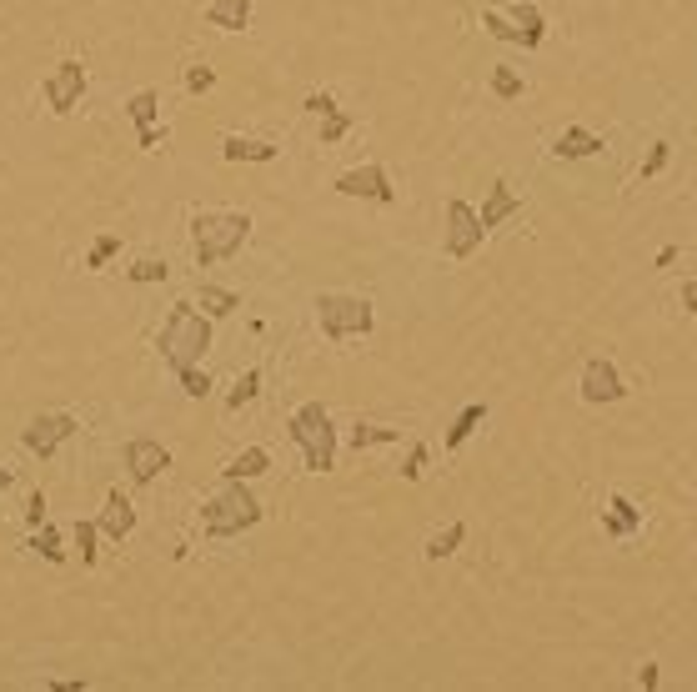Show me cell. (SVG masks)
Masks as SVG:
<instances>
[{
  "instance_id": "6da1fadb",
  "label": "cell",
  "mask_w": 697,
  "mask_h": 692,
  "mask_svg": "<svg viewBox=\"0 0 697 692\" xmlns=\"http://www.w3.org/2000/svg\"><path fill=\"white\" fill-rule=\"evenodd\" d=\"M156 352L171 372H186V367H201V357L211 352V316L196 311V301H176L161 321V336H156Z\"/></svg>"
},
{
  "instance_id": "7a4b0ae2",
  "label": "cell",
  "mask_w": 697,
  "mask_h": 692,
  "mask_svg": "<svg viewBox=\"0 0 697 692\" xmlns=\"http://www.w3.org/2000/svg\"><path fill=\"white\" fill-rule=\"evenodd\" d=\"M251 236V216L246 211H196L191 216V256L196 266H216L231 261Z\"/></svg>"
},
{
  "instance_id": "3957f363",
  "label": "cell",
  "mask_w": 697,
  "mask_h": 692,
  "mask_svg": "<svg viewBox=\"0 0 697 692\" xmlns=\"http://www.w3.org/2000/svg\"><path fill=\"white\" fill-rule=\"evenodd\" d=\"M256 522H261V502L251 497L246 482H226V487L201 507L206 537H241V532H251Z\"/></svg>"
},
{
  "instance_id": "277c9868",
  "label": "cell",
  "mask_w": 697,
  "mask_h": 692,
  "mask_svg": "<svg viewBox=\"0 0 697 692\" xmlns=\"http://www.w3.org/2000/svg\"><path fill=\"white\" fill-rule=\"evenodd\" d=\"M286 432H291V442L301 447L306 472H331V467H336V427H331V417H326V407H321V402L296 407Z\"/></svg>"
},
{
  "instance_id": "5b68a950",
  "label": "cell",
  "mask_w": 697,
  "mask_h": 692,
  "mask_svg": "<svg viewBox=\"0 0 697 692\" xmlns=\"http://www.w3.org/2000/svg\"><path fill=\"white\" fill-rule=\"evenodd\" d=\"M316 326L326 341H352L377 326V311L367 296H346V291H321L316 296Z\"/></svg>"
},
{
  "instance_id": "8992f818",
  "label": "cell",
  "mask_w": 697,
  "mask_h": 692,
  "mask_svg": "<svg viewBox=\"0 0 697 692\" xmlns=\"http://www.w3.org/2000/svg\"><path fill=\"white\" fill-rule=\"evenodd\" d=\"M482 241H487L482 216H477L462 196H452V201H447V226H442V251H447L452 261H467L472 251H482Z\"/></svg>"
},
{
  "instance_id": "52a82bcc",
  "label": "cell",
  "mask_w": 697,
  "mask_h": 692,
  "mask_svg": "<svg viewBox=\"0 0 697 692\" xmlns=\"http://www.w3.org/2000/svg\"><path fill=\"white\" fill-rule=\"evenodd\" d=\"M76 432H81V422H76L71 412H41V417L21 432V442H26V452H36V457L46 462V457H56Z\"/></svg>"
},
{
  "instance_id": "ba28073f",
  "label": "cell",
  "mask_w": 697,
  "mask_h": 692,
  "mask_svg": "<svg viewBox=\"0 0 697 692\" xmlns=\"http://www.w3.org/2000/svg\"><path fill=\"white\" fill-rule=\"evenodd\" d=\"M336 191H341V196L377 201V206H392V201H397V186H392V176H387V166H382V161H367V166L341 171V176H336Z\"/></svg>"
},
{
  "instance_id": "9c48e42d",
  "label": "cell",
  "mask_w": 697,
  "mask_h": 692,
  "mask_svg": "<svg viewBox=\"0 0 697 692\" xmlns=\"http://www.w3.org/2000/svg\"><path fill=\"white\" fill-rule=\"evenodd\" d=\"M46 106L56 111V116H71L76 106H81V96H86V66L81 61H61L51 76H46Z\"/></svg>"
},
{
  "instance_id": "30bf717a",
  "label": "cell",
  "mask_w": 697,
  "mask_h": 692,
  "mask_svg": "<svg viewBox=\"0 0 697 692\" xmlns=\"http://www.w3.org/2000/svg\"><path fill=\"white\" fill-rule=\"evenodd\" d=\"M121 462H126V472H131L136 487H151V482L171 467V452H166L156 437H131V442L121 447Z\"/></svg>"
},
{
  "instance_id": "8fae6325",
  "label": "cell",
  "mask_w": 697,
  "mask_h": 692,
  "mask_svg": "<svg viewBox=\"0 0 697 692\" xmlns=\"http://www.w3.org/2000/svg\"><path fill=\"white\" fill-rule=\"evenodd\" d=\"M622 397H627L622 372H617L607 357H592V362L582 367V402H592V407H612V402H622Z\"/></svg>"
},
{
  "instance_id": "7c38bea8",
  "label": "cell",
  "mask_w": 697,
  "mask_h": 692,
  "mask_svg": "<svg viewBox=\"0 0 697 692\" xmlns=\"http://www.w3.org/2000/svg\"><path fill=\"white\" fill-rule=\"evenodd\" d=\"M96 527H101V537H111V542L131 537V532H136V507H131V497H126V492H111V497H106V512L96 517Z\"/></svg>"
},
{
  "instance_id": "4fadbf2b",
  "label": "cell",
  "mask_w": 697,
  "mask_h": 692,
  "mask_svg": "<svg viewBox=\"0 0 697 692\" xmlns=\"http://www.w3.org/2000/svg\"><path fill=\"white\" fill-rule=\"evenodd\" d=\"M517 211H522V196H517L507 181H492V191H487V201H482L477 216H482V226L492 231V226H502L507 216H517Z\"/></svg>"
},
{
  "instance_id": "5bb4252c",
  "label": "cell",
  "mask_w": 697,
  "mask_h": 692,
  "mask_svg": "<svg viewBox=\"0 0 697 692\" xmlns=\"http://www.w3.org/2000/svg\"><path fill=\"white\" fill-rule=\"evenodd\" d=\"M607 141L597 136V131H582V126H567L557 141H552V151L562 156V161H582V156H597Z\"/></svg>"
},
{
  "instance_id": "9a60e30c",
  "label": "cell",
  "mask_w": 697,
  "mask_h": 692,
  "mask_svg": "<svg viewBox=\"0 0 697 692\" xmlns=\"http://www.w3.org/2000/svg\"><path fill=\"white\" fill-rule=\"evenodd\" d=\"M206 26H216V31H246L251 26V0H211V6H206Z\"/></svg>"
},
{
  "instance_id": "2e32d148",
  "label": "cell",
  "mask_w": 697,
  "mask_h": 692,
  "mask_svg": "<svg viewBox=\"0 0 697 692\" xmlns=\"http://www.w3.org/2000/svg\"><path fill=\"white\" fill-rule=\"evenodd\" d=\"M221 156H226V161H251V166H266V161H276V156H281V146H271V141H246V136H226V141H221Z\"/></svg>"
},
{
  "instance_id": "e0dca14e",
  "label": "cell",
  "mask_w": 697,
  "mask_h": 692,
  "mask_svg": "<svg viewBox=\"0 0 697 692\" xmlns=\"http://www.w3.org/2000/svg\"><path fill=\"white\" fill-rule=\"evenodd\" d=\"M271 467V452L266 447H246V452H236L226 467H221V477L226 482H251V477H261Z\"/></svg>"
},
{
  "instance_id": "ac0fdd59",
  "label": "cell",
  "mask_w": 697,
  "mask_h": 692,
  "mask_svg": "<svg viewBox=\"0 0 697 692\" xmlns=\"http://www.w3.org/2000/svg\"><path fill=\"white\" fill-rule=\"evenodd\" d=\"M196 306H201L211 321H221V316H231V311L241 306V296H236V291H226V286H211V281H201V286H196Z\"/></svg>"
},
{
  "instance_id": "d6986e66",
  "label": "cell",
  "mask_w": 697,
  "mask_h": 692,
  "mask_svg": "<svg viewBox=\"0 0 697 692\" xmlns=\"http://www.w3.org/2000/svg\"><path fill=\"white\" fill-rule=\"evenodd\" d=\"M522 36H527V51H537L542 46V31H547V21H542V11L532 6V0H512V16H507Z\"/></svg>"
},
{
  "instance_id": "ffe728a7",
  "label": "cell",
  "mask_w": 697,
  "mask_h": 692,
  "mask_svg": "<svg viewBox=\"0 0 697 692\" xmlns=\"http://www.w3.org/2000/svg\"><path fill=\"white\" fill-rule=\"evenodd\" d=\"M482 422H487V402H467V407L457 412V422L447 427V447L457 452V447H462V442H467V437L482 427Z\"/></svg>"
},
{
  "instance_id": "44dd1931",
  "label": "cell",
  "mask_w": 697,
  "mask_h": 692,
  "mask_svg": "<svg viewBox=\"0 0 697 692\" xmlns=\"http://www.w3.org/2000/svg\"><path fill=\"white\" fill-rule=\"evenodd\" d=\"M126 116L136 121V131H141V126H156V116H161V91H151V86L136 91V96L126 101Z\"/></svg>"
},
{
  "instance_id": "7402d4cb",
  "label": "cell",
  "mask_w": 697,
  "mask_h": 692,
  "mask_svg": "<svg viewBox=\"0 0 697 692\" xmlns=\"http://www.w3.org/2000/svg\"><path fill=\"white\" fill-rule=\"evenodd\" d=\"M462 542H467V522H447V527L427 542V557H432V562H442V557H452Z\"/></svg>"
},
{
  "instance_id": "603a6c76",
  "label": "cell",
  "mask_w": 697,
  "mask_h": 692,
  "mask_svg": "<svg viewBox=\"0 0 697 692\" xmlns=\"http://www.w3.org/2000/svg\"><path fill=\"white\" fill-rule=\"evenodd\" d=\"M397 437H402L397 427H377V422H357V427H352V447H357V452L387 447V442H397Z\"/></svg>"
},
{
  "instance_id": "cb8c5ba5",
  "label": "cell",
  "mask_w": 697,
  "mask_h": 692,
  "mask_svg": "<svg viewBox=\"0 0 697 692\" xmlns=\"http://www.w3.org/2000/svg\"><path fill=\"white\" fill-rule=\"evenodd\" d=\"M256 392H261V367H246V372L236 377V387H231L226 407H231V412H241L246 402H256Z\"/></svg>"
},
{
  "instance_id": "d4e9b609",
  "label": "cell",
  "mask_w": 697,
  "mask_h": 692,
  "mask_svg": "<svg viewBox=\"0 0 697 692\" xmlns=\"http://www.w3.org/2000/svg\"><path fill=\"white\" fill-rule=\"evenodd\" d=\"M522 91H527V81H522L512 66H492V96H497V101H517Z\"/></svg>"
},
{
  "instance_id": "484cf974",
  "label": "cell",
  "mask_w": 697,
  "mask_h": 692,
  "mask_svg": "<svg viewBox=\"0 0 697 692\" xmlns=\"http://www.w3.org/2000/svg\"><path fill=\"white\" fill-rule=\"evenodd\" d=\"M607 512L622 522V532H627V537H637V532H642V507H632L622 492H612V497H607Z\"/></svg>"
},
{
  "instance_id": "4316f807",
  "label": "cell",
  "mask_w": 697,
  "mask_h": 692,
  "mask_svg": "<svg viewBox=\"0 0 697 692\" xmlns=\"http://www.w3.org/2000/svg\"><path fill=\"white\" fill-rule=\"evenodd\" d=\"M31 547L46 557V562H66V547H61V532L51 527V522H41L36 527V537H31Z\"/></svg>"
},
{
  "instance_id": "83f0119b",
  "label": "cell",
  "mask_w": 697,
  "mask_h": 692,
  "mask_svg": "<svg viewBox=\"0 0 697 692\" xmlns=\"http://www.w3.org/2000/svg\"><path fill=\"white\" fill-rule=\"evenodd\" d=\"M126 276H131L136 286H151V281H166V276H171V266H166V261H156V256H141L136 266H126Z\"/></svg>"
},
{
  "instance_id": "f1b7e54d",
  "label": "cell",
  "mask_w": 697,
  "mask_h": 692,
  "mask_svg": "<svg viewBox=\"0 0 697 692\" xmlns=\"http://www.w3.org/2000/svg\"><path fill=\"white\" fill-rule=\"evenodd\" d=\"M346 131H352V116H346L341 106H331V111L321 116V146H336Z\"/></svg>"
},
{
  "instance_id": "f546056e",
  "label": "cell",
  "mask_w": 697,
  "mask_h": 692,
  "mask_svg": "<svg viewBox=\"0 0 697 692\" xmlns=\"http://www.w3.org/2000/svg\"><path fill=\"white\" fill-rule=\"evenodd\" d=\"M482 26H487V36H497V41H512V46H527V36L507 21V16H497V11H487L482 16Z\"/></svg>"
},
{
  "instance_id": "4dcf8cb0",
  "label": "cell",
  "mask_w": 697,
  "mask_h": 692,
  "mask_svg": "<svg viewBox=\"0 0 697 692\" xmlns=\"http://www.w3.org/2000/svg\"><path fill=\"white\" fill-rule=\"evenodd\" d=\"M667 161H672V146H667V141H652V151H647V161H642V181L662 176V171H667Z\"/></svg>"
},
{
  "instance_id": "1f68e13d",
  "label": "cell",
  "mask_w": 697,
  "mask_h": 692,
  "mask_svg": "<svg viewBox=\"0 0 697 692\" xmlns=\"http://www.w3.org/2000/svg\"><path fill=\"white\" fill-rule=\"evenodd\" d=\"M116 251H121V236H96V241H91V256H86V266H91V271H101V266H106Z\"/></svg>"
},
{
  "instance_id": "d6a6232c",
  "label": "cell",
  "mask_w": 697,
  "mask_h": 692,
  "mask_svg": "<svg viewBox=\"0 0 697 692\" xmlns=\"http://www.w3.org/2000/svg\"><path fill=\"white\" fill-rule=\"evenodd\" d=\"M176 382H181V392H186V397H206V392H211V377H206L201 367H186V372H176Z\"/></svg>"
},
{
  "instance_id": "836d02e7",
  "label": "cell",
  "mask_w": 697,
  "mask_h": 692,
  "mask_svg": "<svg viewBox=\"0 0 697 692\" xmlns=\"http://www.w3.org/2000/svg\"><path fill=\"white\" fill-rule=\"evenodd\" d=\"M96 537H101V527L96 522H76V547H81V562H96Z\"/></svg>"
},
{
  "instance_id": "e575fe53",
  "label": "cell",
  "mask_w": 697,
  "mask_h": 692,
  "mask_svg": "<svg viewBox=\"0 0 697 692\" xmlns=\"http://www.w3.org/2000/svg\"><path fill=\"white\" fill-rule=\"evenodd\" d=\"M211 86H216V71H206V66H191V71H186V91H191V96H206Z\"/></svg>"
},
{
  "instance_id": "d590c367",
  "label": "cell",
  "mask_w": 697,
  "mask_h": 692,
  "mask_svg": "<svg viewBox=\"0 0 697 692\" xmlns=\"http://www.w3.org/2000/svg\"><path fill=\"white\" fill-rule=\"evenodd\" d=\"M422 467H427V442H417V447L407 452V462H402V477H407V482H417V477H422Z\"/></svg>"
},
{
  "instance_id": "8d00e7d4",
  "label": "cell",
  "mask_w": 697,
  "mask_h": 692,
  "mask_svg": "<svg viewBox=\"0 0 697 692\" xmlns=\"http://www.w3.org/2000/svg\"><path fill=\"white\" fill-rule=\"evenodd\" d=\"M136 146H141V151H156V146H166V131H156V126H141V131H136Z\"/></svg>"
},
{
  "instance_id": "74e56055",
  "label": "cell",
  "mask_w": 697,
  "mask_h": 692,
  "mask_svg": "<svg viewBox=\"0 0 697 692\" xmlns=\"http://www.w3.org/2000/svg\"><path fill=\"white\" fill-rule=\"evenodd\" d=\"M301 106H306V111H316V116H326V111H331V106H336V101H331V96H326V91H311V96H306V101H301Z\"/></svg>"
},
{
  "instance_id": "f35d334b",
  "label": "cell",
  "mask_w": 697,
  "mask_h": 692,
  "mask_svg": "<svg viewBox=\"0 0 697 692\" xmlns=\"http://www.w3.org/2000/svg\"><path fill=\"white\" fill-rule=\"evenodd\" d=\"M26 522H31V527H41V522H46V497H41V492H31V507H26Z\"/></svg>"
},
{
  "instance_id": "ab89813d",
  "label": "cell",
  "mask_w": 697,
  "mask_h": 692,
  "mask_svg": "<svg viewBox=\"0 0 697 692\" xmlns=\"http://www.w3.org/2000/svg\"><path fill=\"white\" fill-rule=\"evenodd\" d=\"M637 687H642V692H652V687H657V662H642V672H637Z\"/></svg>"
},
{
  "instance_id": "60d3db41",
  "label": "cell",
  "mask_w": 697,
  "mask_h": 692,
  "mask_svg": "<svg viewBox=\"0 0 697 692\" xmlns=\"http://www.w3.org/2000/svg\"><path fill=\"white\" fill-rule=\"evenodd\" d=\"M682 311H697V276L682 281Z\"/></svg>"
},
{
  "instance_id": "b9f144b4",
  "label": "cell",
  "mask_w": 697,
  "mask_h": 692,
  "mask_svg": "<svg viewBox=\"0 0 697 692\" xmlns=\"http://www.w3.org/2000/svg\"><path fill=\"white\" fill-rule=\"evenodd\" d=\"M6 487H11V467H6V462H0V492H6Z\"/></svg>"
}]
</instances>
